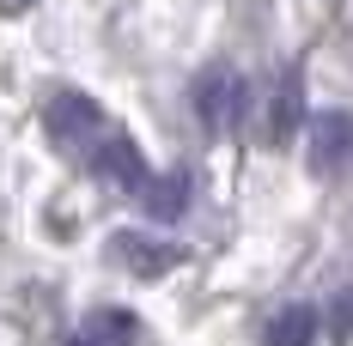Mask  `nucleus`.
Listing matches in <instances>:
<instances>
[{
  "instance_id": "1",
  "label": "nucleus",
  "mask_w": 353,
  "mask_h": 346,
  "mask_svg": "<svg viewBox=\"0 0 353 346\" xmlns=\"http://www.w3.org/2000/svg\"><path fill=\"white\" fill-rule=\"evenodd\" d=\"M43 122H49V140H55L68 158H79L98 182L122 188V195H134V201L152 188V171H146L141 146L122 134V128H116L85 91H61V98H49V116H43Z\"/></svg>"
},
{
  "instance_id": "2",
  "label": "nucleus",
  "mask_w": 353,
  "mask_h": 346,
  "mask_svg": "<svg viewBox=\"0 0 353 346\" xmlns=\"http://www.w3.org/2000/svg\"><path fill=\"white\" fill-rule=\"evenodd\" d=\"M250 109V85L238 79L232 67H208L201 79H195V116L208 122L213 134H225V128H238Z\"/></svg>"
},
{
  "instance_id": "3",
  "label": "nucleus",
  "mask_w": 353,
  "mask_h": 346,
  "mask_svg": "<svg viewBox=\"0 0 353 346\" xmlns=\"http://www.w3.org/2000/svg\"><path fill=\"white\" fill-rule=\"evenodd\" d=\"M311 164L323 176H341L353 164V116L347 109H329L323 122H311Z\"/></svg>"
},
{
  "instance_id": "4",
  "label": "nucleus",
  "mask_w": 353,
  "mask_h": 346,
  "mask_svg": "<svg viewBox=\"0 0 353 346\" xmlns=\"http://www.w3.org/2000/svg\"><path fill=\"white\" fill-rule=\"evenodd\" d=\"M262 122H268L262 134L274 140V146H281V140H292L299 128H305V79H299V73H281V85L268 91V109H262Z\"/></svg>"
},
{
  "instance_id": "5",
  "label": "nucleus",
  "mask_w": 353,
  "mask_h": 346,
  "mask_svg": "<svg viewBox=\"0 0 353 346\" xmlns=\"http://www.w3.org/2000/svg\"><path fill=\"white\" fill-rule=\"evenodd\" d=\"M317 328H323V316L311 310V304H292V310H281L268 322V346H311Z\"/></svg>"
},
{
  "instance_id": "6",
  "label": "nucleus",
  "mask_w": 353,
  "mask_h": 346,
  "mask_svg": "<svg viewBox=\"0 0 353 346\" xmlns=\"http://www.w3.org/2000/svg\"><path fill=\"white\" fill-rule=\"evenodd\" d=\"M128 340H134V316L128 310H98L68 346H128Z\"/></svg>"
},
{
  "instance_id": "7",
  "label": "nucleus",
  "mask_w": 353,
  "mask_h": 346,
  "mask_svg": "<svg viewBox=\"0 0 353 346\" xmlns=\"http://www.w3.org/2000/svg\"><path fill=\"white\" fill-rule=\"evenodd\" d=\"M183 201H189V176H183V171L152 176V188L141 195V207L152 213V219H176V213H183Z\"/></svg>"
},
{
  "instance_id": "8",
  "label": "nucleus",
  "mask_w": 353,
  "mask_h": 346,
  "mask_svg": "<svg viewBox=\"0 0 353 346\" xmlns=\"http://www.w3.org/2000/svg\"><path fill=\"white\" fill-rule=\"evenodd\" d=\"M116 255H122V261H134L141 274H159V268H171V261H176V249L146 243V237H116Z\"/></svg>"
},
{
  "instance_id": "9",
  "label": "nucleus",
  "mask_w": 353,
  "mask_h": 346,
  "mask_svg": "<svg viewBox=\"0 0 353 346\" xmlns=\"http://www.w3.org/2000/svg\"><path fill=\"white\" fill-rule=\"evenodd\" d=\"M0 6H6V12H25V6H31V0H0Z\"/></svg>"
}]
</instances>
